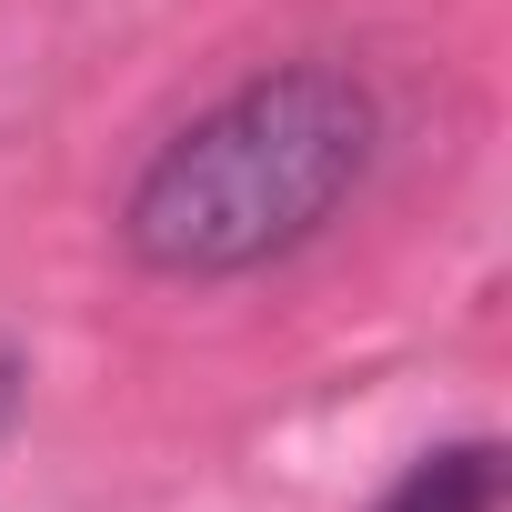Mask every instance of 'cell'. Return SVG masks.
<instances>
[{
  "instance_id": "1",
  "label": "cell",
  "mask_w": 512,
  "mask_h": 512,
  "mask_svg": "<svg viewBox=\"0 0 512 512\" xmlns=\"http://www.w3.org/2000/svg\"><path fill=\"white\" fill-rule=\"evenodd\" d=\"M372 141H382V111L352 71L332 61L262 71L141 161L121 201V241H131V262L171 282L262 272L362 191Z\"/></svg>"
},
{
  "instance_id": "3",
  "label": "cell",
  "mask_w": 512,
  "mask_h": 512,
  "mask_svg": "<svg viewBox=\"0 0 512 512\" xmlns=\"http://www.w3.org/2000/svg\"><path fill=\"white\" fill-rule=\"evenodd\" d=\"M11 402H21V352L0 342V432H11Z\"/></svg>"
},
{
  "instance_id": "2",
  "label": "cell",
  "mask_w": 512,
  "mask_h": 512,
  "mask_svg": "<svg viewBox=\"0 0 512 512\" xmlns=\"http://www.w3.org/2000/svg\"><path fill=\"white\" fill-rule=\"evenodd\" d=\"M372 512H502V442H442V452H422Z\"/></svg>"
}]
</instances>
